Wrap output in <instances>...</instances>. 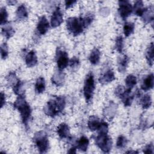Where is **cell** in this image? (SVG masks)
I'll return each instance as SVG.
<instances>
[{
	"label": "cell",
	"mask_w": 154,
	"mask_h": 154,
	"mask_svg": "<svg viewBox=\"0 0 154 154\" xmlns=\"http://www.w3.org/2000/svg\"><path fill=\"white\" fill-rule=\"evenodd\" d=\"M13 106L19 111L22 122L26 127L31 115V109L29 105L26 101L25 96H19L14 101Z\"/></svg>",
	"instance_id": "cell-1"
},
{
	"label": "cell",
	"mask_w": 154,
	"mask_h": 154,
	"mask_svg": "<svg viewBox=\"0 0 154 154\" xmlns=\"http://www.w3.org/2000/svg\"><path fill=\"white\" fill-rule=\"evenodd\" d=\"M67 30L73 35L76 36L81 34L85 28L82 17H70L66 20Z\"/></svg>",
	"instance_id": "cell-2"
},
{
	"label": "cell",
	"mask_w": 154,
	"mask_h": 154,
	"mask_svg": "<svg viewBox=\"0 0 154 154\" xmlns=\"http://www.w3.org/2000/svg\"><path fill=\"white\" fill-rule=\"evenodd\" d=\"M33 141L40 153L47 152L49 149V140L45 132L43 131L37 132L33 137Z\"/></svg>",
	"instance_id": "cell-3"
},
{
	"label": "cell",
	"mask_w": 154,
	"mask_h": 154,
	"mask_svg": "<svg viewBox=\"0 0 154 154\" xmlns=\"http://www.w3.org/2000/svg\"><path fill=\"white\" fill-rule=\"evenodd\" d=\"M95 89L94 76L91 72H90L86 76L84 85V95L87 102H90L93 97Z\"/></svg>",
	"instance_id": "cell-4"
},
{
	"label": "cell",
	"mask_w": 154,
	"mask_h": 154,
	"mask_svg": "<svg viewBox=\"0 0 154 154\" xmlns=\"http://www.w3.org/2000/svg\"><path fill=\"white\" fill-rule=\"evenodd\" d=\"M95 143L105 153H109L111 149L112 140L107 134H99L95 138Z\"/></svg>",
	"instance_id": "cell-5"
},
{
	"label": "cell",
	"mask_w": 154,
	"mask_h": 154,
	"mask_svg": "<svg viewBox=\"0 0 154 154\" xmlns=\"http://www.w3.org/2000/svg\"><path fill=\"white\" fill-rule=\"evenodd\" d=\"M56 60L59 70H63L68 66L69 63L67 53L66 51L61 50L60 48H57L56 52Z\"/></svg>",
	"instance_id": "cell-6"
},
{
	"label": "cell",
	"mask_w": 154,
	"mask_h": 154,
	"mask_svg": "<svg viewBox=\"0 0 154 154\" xmlns=\"http://www.w3.org/2000/svg\"><path fill=\"white\" fill-rule=\"evenodd\" d=\"M133 8L131 3L128 1H119L118 11L121 17L125 20L126 19L132 12Z\"/></svg>",
	"instance_id": "cell-7"
},
{
	"label": "cell",
	"mask_w": 154,
	"mask_h": 154,
	"mask_svg": "<svg viewBox=\"0 0 154 154\" xmlns=\"http://www.w3.org/2000/svg\"><path fill=\"white\" fill-rule=\"evenodd\" d=\"M43 111L47 116L51 117H55L60 113L54 99H51L47 102L43 108Z\"/></svg>",
	"instance_id": "cell-8"
},
{
	"label": "cell",
	"mask_w": 154,
	"mask_h": 154,
	"mask_svg": "<svg viewBox=\"0 0 154 154\" xmlns=\"http://www.w3.org/2000/svg\"><path fill=\"white\" fill-rule=\"evenodd\" d=\"M63 22V15L60 8L57 7L51 18V24L54 28L60 26Z\"/></svg>",
	"instance_id": "cell-9"
},
{
	"label": "cell",
	"mask_w": 154,
	"mask_h": 154,
	"mask_svg": "<svg viewBox=\"0 0 154 154\" xmlns=\"http://www.w3.org/2000/svg\"><path fill=\"white\" fill-rule=\"evenodd\" d=\"M131 88H127L126 89L125 88L118 96L122 99V100L125 106H131V105L133 101L134 96L133 94H131Z\"/></svg>",
	"instance_id": "cell-10"
},
{
	"label": "cell",
	"mask_w": 154,
	"mask_h": 154,
	"mask_svg": "<svg viewBox=\"0 0 154 154\" xmlns=\"http://www.w3.org/2000/svg\"><path fill=\"white\" fill-rule=\"evenodd\" d=\"M49 28V23L48 19L45 16H42L39 18V20L37 25V30L38 32L41 35L45 34L48 31Z\"/></svg>",
	"instance_id": "cell-11"
},
{
	"label": "cell",
	"mask_w": 154,
	"mask_h": 154,
	"mask_svg": "<svg viewBox=\"0 0 154 154\" xmlns=\"http://www.w3.org/2000/svg\"><path fill=\"white\" fill-rule=\"evenodd\" d=\"M114 72L111 69L107 70L99 79V82L102 84H106L115 79Z\"/></svg>",
	"instance_id": "cell-12"
},
{
	"label": "cell",
	"mask_w": 154,
	"mask_h": 154,
	"mask_svg": "<svg viewBox=\"0 0 154 154\" xmlns=\"http://www.w3.org/2000/svg\"><path fill=\"white\" fill-rule=\"evenodd\" d=\"M57 132L61 138H67L70 135L69 127L66 123H62L58 126L57 129Z\"/></svg>",
	"instance_id": "cell-13"
},
{
	"label": "cell",
	"mask_w": 154,
	"mask_h": 154,
	"mask_svg": "<svg viewBox=\"0 0 154 154\" xmlns=\"http://www.w3.org/2000/svg\"><path fill=\"white\" fill-rule=\"evenodd\" d=\"M154 76L153 73L149 75L143 81L141 88L144 91H147L153 87Z\"/></svg>",
	"instance_id": "cell-14"
},
{
	"label": "cell",
	"mask_w": 154,
	"mask_h": 154,
	"mask_svg": "<svg viewBox=\"0 0 154 154\" xmlns=\"http://www.w3.org/2000/svg\"><path fill=\"white\" fill-rule=\"evenodd\" d=\"M37 57L34 51H29L25 57V63L28 67L35 66L37 63Z\"/></svg>",
	"instance_id": "cell-15"
},
{
	"label": "cell",
	"mask_w": 154,
	"mask_h": 154,
	"mask_svg": "<svg viewBox=\"0 0 154 154\" xmlns=\"http://www.w3.org/2000/svg\"><path fill=\"white\" fill-rule=\"evenodd\" d=\"M141 17L146 23L152 22L153 20V7L150 6L149 8H145L144 11Z\"/></svg>",
	"instance_id": "cell-16"
},
{
	"label": "cell",
	"mask_w": 154,
	"mask_h": 154,
	"mask_svg": "<svg viewBox=\"0 0 154 154\" xmlns=\"http://www.w3.org/2000/svg\"><path fill=\"white\" fill-rule=\"evenodd\" d=\"M100 122L101 121L97 116H91L88 121V127L91 131H94L98 129Z\"/></svg>",
	"instance_id": "cell-17"
},
{
	"label": "cell",
	"mask_w": 154,
	"mask_h": 154,
	"mask_svg": "<svg viewBox=\"0 0 154 154\" xmlns=\"http://www.w3.org/2000/svg\"><path fill=\"white\" fill-rule=\"evenodd\" d=\"M64 81V74L60 72H55L52 78V82L57 86H61Z\"/></svg>",
	"instance_id": "cell-18"
},
{
	"label": "cell",
	"mask_w": 154,
	"mask_h": 154,
	"mask_svg": "<svg viewBox=\"0 0 154 154\" xmlns=\"http://www.w3.org/2000/svg\"><path fill=\"white\" fill-rule=\"evenodd\" d=\"M88 144H89L88 139L85 136H82L78 140V141H77L76 148H78L79 150L81 151L85 152L87 150Z\"/></svg>",
	"instance_id": "cell-19"
},
{
	"label": "cell",
	"mask_w": 154,
	"mask_h": 154,
	"mask_svg": "<svg viewBox=\"0 0 154 154\" xmlns=\"http://www.w3.org/2000/svg\"><path fill=\"white\" fill-rule=\"evenodd\" d=\"M100 52L97 48H94L89 57V60L92 64H97L100 61Z\"/></svg>",
	"instance_id": "cell-20"
},
{
	"label": "cell",
	"mask_w": 154,
	"mask_h": 154,
	"mask_svg": "<svg viewBox=\"0 0 154 154\" xmlns=\"http://www.w3.org/2000/svg\"><path fill=\"white\" fill-rule=\"evenodd\" d=\"M129 62V58L125 55L123 57H120L118 60V70L120 72L123 73L126 69L127 65Z\"/></svg>",
	"instance_id": "cell-21"
},
{
	"label": "cell",
	"mask_w": 154,
	"mask_h": 154,
	"mask_svg": "<svg viewBox=\"0 0 154 154\" xmlns=\"http://www.w3.org/2000/svg\"><path fill=\"white\" fill-rule=\"evenodd\" d=\"M132 8L134 13L138 16H141L145 10L143 5V2L141 1H136Z\"/></svg>",
	"instance_id": "cell-22"
},
{
	"label": "cell",
	"mask_w": 154,
	"mask_h": 154,
	"mask_svg": "<svg viewBox=\"0 0 154 154\" xmlns=\"http://www.w3.org/2000/svg\"><path fill=\"white\" fill-rule=\"evenodd\" d=\"M14 32L15 31L14 28L10 24L5 25L2 28V34L7 39H8L10 37H11L14 34Z\"/></svg>",
	"instance_id": "cell-23"
},
{
	"label": "cell",
	"mask_w": 154,
	"mask_h": 154,
	"mask_svg": "<svg viewBox=\"0 0 154 154\" xmlns=\"http://www.w3.org/2000/svg\"><path fill=\"white\" fill-rule=\"evenodd\" d=\"M35 90L37 93H42L45 90V81L44 78L39 77L35 84Z\"/></svg>",
	"instance_id": "cell-24"
},
{
	"label": "cell",
	"mask_w": 154,
	"mask_h": 154,
	"mask_svg": "<svg viewBox=\"0 0 154 154\" xmlns=\"http://www.w3.org/2000/svg\"><path fill=\"white\" fill-rule=\"evenodd\" d=\"M28 11L26 8L23 4L18 7L16 11V16L19 19H25L28 17Z\"/></svg>",
	"instance_id": "cell-25"
},
{
	"label": "cell",
	"mask_w": 154,
	"mask_h": 154,
	"mask_svg": "<svg viewBox=\"0 0 154 154\" xmlns=\"http://www.w3.org/2000/svg\"><path fill=\"white\" fill-rule=\"evenodd\" d=\"M14 93L19 96H24L25 89L23 87V82L19 80V81L13 87Z\"/></svg>",
	"instance_id": "cell-26"
},
{
	"label": "cell",
	"mask_w": 154,
	"mask_h": 154,
	"mask_svg": "<svg viewBox=\"0 0 154 154\" xmlns=\"http://www.w3.org/2000/svg\"><path fill=\"white\" fill-rule=\"evenodd\" d=\"M153 52H154V46L153 43L152 42L148 48L146 54V60L150 66H152L153 63Z\"/></svg>",
	"instance_id": "cell-27"
},
{
	"label": "cell",
	"mask_w": 154,
	"mask_h": 154,
	"mask_svg": "<svg viewBox=\"0 0 154 154\" xmlns=\"http://www.w3.org/2000/svg\"><path fill=\"white\" fill-rule=\"evenodd\" d=\"M135 25L132 22H126L123 26V32L126 37H128L131 35L134 31Z\"/></svg>",
	"instance_id": "cell-28"
},
{
	"label": "cell",
	"mask_w": 154,
	"mask_h": 154,
	"mask_svg": "<svg viewBox=\"0 0 154 154\" xmlns=\"http://www.w3.org/2000/svg\"><path fill=\"white\" fill-rule=\"evenodd\" d=\"M152 101L150 95L149 94H145L141 99L140 103L144 109H147L149 108L152 105Z\"/></svg>",
	"instance_id": "cell-29"
},
{
	"label": "cell",
	"mask_w": 154,
	"mask_h": 154,
	"mask_svg": "<svg viewBox=\"0 0 154 154\" xmlns=\"http://www.w3.org/2000/svg\"><path fill=\"white\" fill-rule=\"evenodd\" d=\"M55 102L59 112H61L65 108L66 100L64 96H57L55 97Z\"/></svg>",
	"instance_id": "cell-30"
},
{
	"label": "cell",
	"mask_w": 154,
	"mask_h": 154,
	"mask_svg": "<svg viewBox=\"0 0 154 154\" xmlns=\"http://www.w3.org/2000/svg\"><path fill=\"white\" fill-rule=\"evenodd\" d=\"M125 82L128 88L132 89L137 84V78L133 75H129L125 79Z\"/></svg>",
	"instance_id": "cell-31"
},
{
	"label": "cell",
	"mask_w": 154,
	"mask_h": 154,
	"mask_svg": "<svg viewBox=\"0 0 154 154\" xmlns=\"http://www.w3.org/2000/svg\"><path fill=\"white\" fill-rule=\"evenodd\" d=\"M7 80L8 83L13 87L19 81V79H17L15 72H10L7 76Z\"/></svg>",
	"instance_id": "cell-32"
},
{
	"label": "cell",
	"mask_w": 154,
	"mask_h": 154,
	"mask_svg": "<svg viewBox=\"0 0 154 154\" xmlns=\"http://www.w3.org/2000/svg\"><path fill=\"white\" fill-rule=\"evenodd\" d=\"M8 19V13L5 7H2L1 8L0 11V20H1V25H5L7 22Z\"/></svg>",
	"instance_id": "cell-33"
},
{
	"label": "cell",
	"mask_w": 154,
	"mask_h": 154,
	"mask_svg": "<svg viewBox=\"0 0 154 154\" xmlns=\"http://www.w3.org/2000/svg\"><path fill=\"white\" fill-rule=\"evenodd\" d=\"M115 47L116 50L122 53L123 49V37L120 36H118L116 39V45Z\"/></svg>",
	"instance_id": "cell-34"
},
{
	"label": "cell",
	"mask_w": 154,
	"mask_h": 154,
	"mask_svg": "<svg viewBox=\"0 0 154 154\" xmlns=\"http://www.w3.org/2000/svg\"><path fill=\"white\" fill-rule=\"evenodd\" d=\"M127 142L128 141L125 137H124L123 135H120L117 138L116 146L119 148H123L126 145Z\"/></svg>",
	"instance_id": "cell-35"
},
{
	"label": "cell",
	"mask_w": 154,
	"mask_h": 154,
	"mask_svg": "<svg viewBox=\"0 0 154 154\" xmlns=\"http://www.w3.org/2000/svg\"><path fill=\"white\" fill-rule=\"evenodd\" d=\"M97 130L98 131L99 134H107L108 131V124L105 122L101 120L100 125Z\"/></svg>",
	"instance_id": "cell-36"
},
{
	"label": "cell",
	"mask_w": 154,
	"mask_h": 154,
	"mask_svg": "<svg viewBox=\"0 0 154 154\" xmlns=\"http://www.w3.org/2000/svg\"><path fill=\"white\" fill-rule=\"evenodd\" d=\"M8 55V48L6 43H3L1 45V55L2 59H5Z\"/></svg>",
	"instance_id": "cell-37"
},
{
	"label": "cell",
	"mask_w": 154,
	"mask_h": 154,
	"mask_svg": "<svg viewBox=\"0 0 154 154\" xmlns=\"http://www.w3.org/2000/svg\"><path fill=\"white\" fill-rule=\"evenodd\" d=\"M82 19H83V22H84L85 27L87 28L88 25H90L92 23L94 19V16L92 14H88L84 17H82Z\"/></svg>",
	"instance_id": "cell-38"
},
{
	"label": "cell",
	"mask_w": 154,
	"mask_h": 154,
	"mask_svg": "<svg viewBox=\"0 0 154 154\" xmlns=\"http://www.w3.org/2000/svg\"><path fill=\"white\" fill-rule=\"evenodd\" d=\"M79 64V60L78 58L74 57L69 61V65L71 68H76Z\"/></svg>",
	"instance_id": "cell-39"
},
{
	"label": "cell",
	"mask_w": 154,
	"mask_h": 154,
	"mask_svg": "<svg viewBox=\"0 0 154 154\" xmlns=\"http://www.w3.org/2000/svg\"><path fill=\"white\" fill-rule=\"evenodd\" d=\"M113 109H116L115 108H113L112 106L107 107L106 108V110L104 111V112H105V116H107V117L114 116L115 114V110H113Z\"/></svg>",
	"instance_id": "cell-40"
},
{
	"label": "cell",
	"mask_w": 154,
	"mask_h": 154,
	"mask_svg": "<svg viewBox=\"0 0 154 154\" xmlns=\"http://www.w3.org/2000/svg\"><path fill=\"white\" fill-rule=\"evenodd\" d=\"M143 152L145 153H153V144L152 143L147 144L144 149Z\"/></svg>",
	"instance_id": "cell-41"
},
{
	"label": "cell",
	"mask_w": 154,
	"mask_h": 154,
	"mask_svg": "<svg viewBox=\"0 0 154 154\" xmlns=\"http://www.w3.org/2000/svg\"><path fill=\"white\" fill-rule=\"evenodd\" d=\"M76 2V1H65L66 8L67 9V8L72 7Z\"/></svg>",
	"instance_id": "cell-42"
},
{
	"label": "cell",
	"mask_w": 154,
	"mask_h": 154,
	"mask_svg": "<svg viewBox=\"0 0 154 154\" xmlns=\"http://www.w3.org/2000/svg\"><path fill=\"white\" fill-rule=\"evenodd\" d=\"M1 107H3V106L5 103V97L3 92L1 93Z\"/></svg>",
	"instance_id": "cell-43"
},
{
	"label": "cell",
	"mask_w": 154,
	"mask_h": 154,
	"mask_svg": "<svg viewBox=\"0 0 154 154\" xmlns=\"http://www.w3.org/2000/svg\"><path fill=\"white\" fill-rule=\"evenodd\" d=\"M76 147H72L69 149L68 151V153H76Z\"/></svg>",
	"instance_id": "cell-44"
},
{
	"label": "cell",
	"mask_w": 154,
	"mask_h": 154,
	"mask_svg": "<svg viewBox=\"0 0 154 154\" xmlns=\"http://www.w3.org/2000/svg\"><path fill=\"white\" fill-rule=\"evenodd\" d=\"M16 2H17V1H7V3L10 5H14Z\"/></svg>",
	"instance_id": "cell-45"
},
{
	"label": "cell",
	"mask_w": 154,
	"mask_h": 154,
	"mask_svg": "<svg viewBox=\"0 0 154 154\" xmlns=\"http://www.w3.org/2000/svg\"><path fill=\"white\" fill-rule=\"evenodd\" d=\"M126 153H138V152H136V151H128V152H126Z\"/></svg>",
	"instance_id": "cell-46"
}]
</instances>
